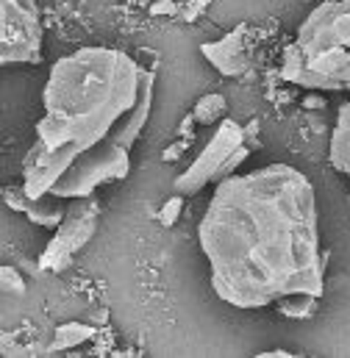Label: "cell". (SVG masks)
<instances>
[{
    "instance_id": "9c48e42d",
    "label": "cell",
    "mask_w": 350,
    "mask_h": 358,
    "mask_svg": "<svg viewBox=\"0 0 350 358\" xmlns=\"http://www.w3.org/2000/svg\"><path fill=\"white\" fill-rule=\"evenodd\" d=\"M328 162L342 178L350 180V100L337 108V120L328 139Z\"/></svg>"
},
{
    "instance_id": "e0dca14e",
    "label": "cell",
    "mask_w": 350,
    "mask_h": 358,
    "mask_svg": "<svg viewBox=\"0 0 350 358\" xmlns=\"http://www.w3.org/2000/svg\"><path fill=\"white\" fill-rule=\"evenodd\" d=\"M306 106H326V100H320V97H309Z\"/></svg>"
},
{
    "instance_id": "7a4b0ae2",
    "label": "cell",
    "mask_w": 350,
    "mask_h": 358,
    "mask_svg": "<svg viewBox=\"0 0 350 358\" xmlns=\"http://www.w3.org/2000/svg\"><path fill=\"white\" fill-rule=\"evenodd\" d=\"M156 70L108 45H87L48 73L42 117L22 159L28 197H92L131 176V150L145 134Z\"/></svg>"
},
{
    "instance_id": "ba28073f",
    "label": "cell",
    "mask_w": 350,
    "mask_h": 358,
    "mask_svg": "<svg viewBox=\"0 0 350 358\" xmlns=\"http://www.w3.org/2000/svg\"><path fill=\"white\" fill-rule=\"evenodd\" d=\"M245 36H248V25H237L231 34H225L217 42H203L200 53L206 56V62L220 73V76H242L248 70V53H245Z\"/></svg>"
},
{
    "instance_id": "6da1fadb",
    "label": "cell",
    "mask_w": 350,
    "mask_h": 358,
    "mask_svg": "<svg viewBox=\"0 0 350 358\" xmlns=\"http://www.w3.org/2000/svg\"><path fill=\"white\" fill-rule=\"evenodd\" d=\"M214 294L242 311L309 320L326 294L328 253L303 170L264 164L217 180L197 225Z\"/></svg>"
},
{
    "instance_id": "277c9868",
    "label": "cell",
    "mask_w": 350,
    "mask_h": 358,
    "mask_svg": "<svg viewBox=\"0 0 350 358\" xmlns=\"http://www.w3.org/2000/svg\"><path fill=\"white\" fill-rule=\"evenodd\" d=\"M251 156L248 131L237 120H223L214 125L211 139L203 145V150L189 162V167L175 178V192L183 197H192L203 192L209 183L234 176Z\"/></svg>"
},
{
    "instance_id": "4fadbf2b",
    "label": "cell",
    "mask_w": 350,
    "mask_h": 358,
    "mask_svg": "<svg viewBox=\"0 0 350 358\" xmlns=\"http://www.w3.org/2000/svg\"><path fill=\"white\" fill-rule=\"evenodd\" d=\"M0 283H3V292H14V294H22L25 292V280L20 278L17 267H11V264H3L0 267Z\"/></svg>"
},
{
    "instance_id": "30bf717a",
    "label": "cell",
    "mask_w": 350,
    "mask_h": 358,
    "mask_svg": "<svg viewBox=\"0 0 350 358\" xmlns=\"http://www.w3.org/2000/svg\"><path fill=\"white\" fill-rule=\"evenodd\" d=\"M225 111H228V100H225L223 94H217V92H209V94H203V97L195 103L192 117H195L197 125L214 128V125H220V122L225 120Z\"/></svg>"
},
{
    "instance_id": "5b68a950",
    "label": "cell",
    "mask_w": 350,
    "mask_h": 358,
    "mask_svg": "<svg viewBox=\"0 0 350 358\" xmlns=\"http://www.w3.org/2000/svg\"><path fill=\"white\" fill-rule=\"evenodd\" d=\"M42 42L39 0H0V64H42Z\"/></svg>"
},
{
    "instance_id": "9a60e30c",
    "label": "cell",
    "mask_w": 350,
    "mask_h": 358,
    "mask_svg": "<svg viewBox=\"0 0 350 358\" xmlns=\"http://www.w3.org/2000/svg\"><path fill=\"white\" fill-rule=\"evenodd\" d=\"M183 150H186V142H175V145H170V148L164 150V156H162V159H164V162H178Z\"/></svg>"
},
{
    "instance_id": "2e32d148",
    "label": "cell",
    "mask_w": 350,
    "mask_h": 358,
    "mask_svg": "<svg viewBox=\"0 0 350 358\" xmlns=\"http://www.w3.org/2000/svg\"><path fill=\"white\" fill-rule=\"evenodd\" d=\"M262 358H292L295 353H286V350H267V353H259Z\"/></svg>"
},
{
    "instance_id": "3957f363",
    "label": "cell",
    "mask_w": 350,
    "mask_h": 358,
    "mask_svg": "<svg viewBox=\"0 0 350 358\" xmlns=\"http://www.w3.org/2000/svg\"><path fill=\"white\" fill-rule=\"evenodd\" d=\"M278 73L306 92H350V0H323L300 20Z\"/></svg>"
},
{
    "instance_id": "8992f818",
    "label": "cell",
    "mask_w": 350,
    "mask_h": 358,
    "mask_svg": "<svg viewBox=\"0 0 350 358\" xmlns=\"http://www.w3.org/2000/svg\"><path fill=\"white\" fill-rule=\"evenodd\" d=\"M100 228V203L97 197H76L70 200L67 217L64 222L53 231L50 242L45 245V250L39 253V269L45 272H64L73 267L76 256L92 242V236Z\"/></svg>"
},
{
    "instance_id": "8fae6325",
    "label": "cell",
    "mask_w": 350,
    "mask_h": 358,
    "mask_svg": "<svg viewBox=\"0 0 350 358\" xmlns=\"http://www.w3.org/2000/svg\"><path fill=\"white\" fill-rule=\"evenodd\" d=\"M94 336V328L87 322H64L56 328L53 334V342H50V350H70V348H78Z\"/></svg>"
},
{
    "instance_id": "7c38bea8",
    "label": "cell",
    "mask_w": 350,
    "mask_h": 358,
    "mask_svg": "<svg viewBox=\"0 0 350 358\" xmlns=\"http://www.w3.org/2000/svg\"><path fill=\"white\" fill-rule=\"evenodd\" d=\"M181 214H183V194L175 192L173 197H167V200L162 203V208H159V222H162L164 228H173L175 222L181 220Z\"/></svg>"
},
{
    "instance_id": "52a82bcc",
    "label": "cell",
    "mask_w": 350,
    "mask_h": 358,
    "mask_svg": "<svg viewBox=\"0 0 350 358\" xmlns=\"http://www.w3.org/2000/svg\"><path fill=\"white\" fill-rule=\"evenodd\" d=\"M3 203L22 214L31 225H39V228H48V231H56L64 217H67V208H70V200H62V197H28V192L20 186H6L3 189Z\"/></svg>"
},
{
    "instance_id": "5bb4252c",
    "label": "cell",
    "mask_w": 350,
    "mask_h": 358,
    "mask_svg": "<svg viewBox=\"0 0 350 358\" xmlns=\"http://www.w3.org/2000/svg\"><path fill=\"white\" fill-rule=\"evenodd\" d=\"M150 11L153 14H178V3L175 0H159V3H153Z\"/></svg>"
}]
</instances>
